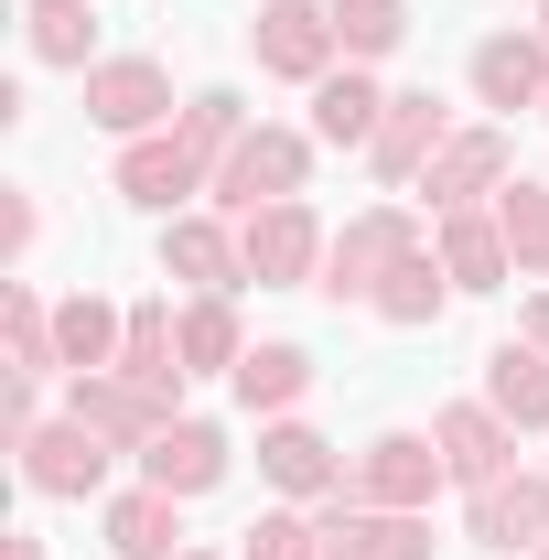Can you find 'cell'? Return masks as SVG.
<instances>
[{
  "label": "cell",
  "instance_id": "obj_1",
  "mask_svg": "<svg viewBox=\"0 0 549 560\" xmlns=\"http://www.w3.org/2000/svg\"><path fill=\"white\" fill-rule=\"evenodd\" d=\"M410 248H431L420 206H410V195H377V206H355L335 226V248H324V280H313V291H324V302H377V280L399 270Z\"/></svg>",
  "mask_w": 549,
  "mask_h": 560
},
{
  "label": "cell",
  "instance_id": "obj_2",
  "mask_svg": "<svg viewBox=\"0 0 549 560\" xmlns=\"http://www.w3.org/2000/svg\"><path fill=\"white\" fill-rule=\"evenodd\" d=\"M313 162H324V140L291 130V119H259V130L237 140L226 162H215V215H259V206H291V195H313Z\"/></svg>",
  "mask_w": 549,
  "mask_h": 560
},
{
  "label": "cell",
  "instance_id": "obj_3",
  "mask_svg": "<svg viewBox=\"0 0 549 560\" xmlns=\"http://www.w3.org/2000/svg\"><path fill=\"white\" fill-rule=\"evenodd\" d=\"M506 184H517V119H464V130L431 151V173H420V195H410V206L464 215V206H495Z\"/></svg>",
  "mask_w": 549,
  "mask_h": 560
},
{
  "label": "cell",
  "instance_id": "obj_4",
  "mask_svg": "<svg viewBox=\"0 0 549 560\" xmlns=\"http://www.w3.org/2000/svg\"><path fill=\"white\" fill-rule=\"evenodd\" d=\"M75 86H86V130H108V140H151V130L184 119V97H173V66H162V55H97Z\"/></svg>",
  "mask_w": 549,
  "mask_h": 560
},
{
  "label": "cell",
  "instance_id": "obj_5",
  "mask_svg": "<svg viewBox=\"0 0 549 560\" xmlns=\"http://www.w3.org/2000/svg\"><path fill=\"white\" fill-rule=\"evenodd\" d=\"M108 195L140 206V215H184V206H206V195H215V162H206L184 130H151V140H119Z\"/></svg>",
  "mask_w": 549,
  "mask_h": 560
},
{
  "label": "cell",
  "instance_id": "obj_6",
  "mask_svg": "<svg viewBox=\"0 0 549 560\" xmlns=\"http://www.w3.org/2000/svg\"><path fill=\"white\" fill-rule=\"evenodd\" d=\"M11 464H22V486L44 495V506H86V495H119L108 475H119L130 453H108V442H97L75 410H55L33 442H22V453H11Z\"/></svg>",
  "mask_w": 549,
  "mask_h": 560
},
{
  "label": "cell",
  "instance_id": "obj_7",
  "mask_svg": "<svg viewBox=\"0 0 549 560\" xmlns=\"http://www.w3.org/2000/svg\"><path fill=\"white\" fill-rule=\"evenodd\" d=\"M442 486H453V464H442L431 431H377V442L344 464V495H355V506H410V517H431Z\"/></svg>",
  "mask_w": 549,
  "mask_h": 560
},
{
  "label": "cell",
  "instance_id": "obj_8",
  "mask_svg": "<svg viewBox=\"0 0 549 560\" xmlns=\"http://www.w3.org/2000/svg\"><path fill=\"white\" fill-rule=\"evenodd\" d=\"M237 248H248V280H259V291H313V280H324V248H335V226L291 195V206L237 215Z\"/></svg>",
  "mask_w": 549,
  "mask_h": 560
},
{
  "label": "cell",
  "instance_id": "obj_9",
  "mask_svg": "<svg viewBox=\"0 0 549 560\" xmlns=\"http://www.w3.org/2000/svg\"><path fill=\"white\" fill-rule=\"evenodd\" d=\"M248 55H259V75H280V86H324V75L344 66L335 11H324V0H259V22H248Z\"/></svg>",
  "mask_w": 549,
  "mask_h": 560
},
{
  "label": "cell",
  "instance_id": "obj_10",
  "mask_svg": "<svg viewBox=\"0 0 549 560\" xmlns=\"http://www.w3.org/2000/svg\"><path fill=\"white\" fill-rule=\"evenodd\" d=\"M464 130L453 108H442V86H388V119L366 140V173L388 184V195H420V173H431V151Z\"/></svg>",
  "mask_w": 549,
  "mask_h": 560
},
{
  "label": "cell",
  "instance_id": "obj_11",
  "mask_svg": "<svg viewBox=\"0 0 549 560\" xmlns=\"http://www.w3.org/2000/svg\"><path fill=\"white\" fill-rule=\"evenodd\" d=\"M162 280L195 302V291H248V248H237V215L215 206H184L162 215Z\"/></svg>",
  "mask_w": 549,
  "mask_h": 560
},
{
  "label": "cell",
  "instance_id": "obj_12",
  "mask_svg": "<svg viewBox=\"0 0 549 560\" xmlns=\"http://www.w3.org/2000/svg\"><path fill=\"white\" fill-rule=\"evenodd\" d=\"M464 86H475L484 119H517V108H549V33L517 22V33H484L464 55Z\"/></svg>",
  "mask_w": 549,
  "mask_h": 560
},
{
  "label": "cell",
  "instance_id": "obj_13",
  "mask_svg": "<svg viewBox=\"0 0 549 560\" xmlns=\"http://www.w3.org/2000/svg\"><path fill=\"white\" fill-rule=\"evenodd\" d=\"M431 442H442L453 486L475 495V486H495V475H517V442H528V431H517V420L475 388V399H442V410H431Z\"/></svg>",
  "mask_w": 549,
  "mask_h": 560
},
{
  "label": "cell",
  "instance_id": "obj_14",
  "mask_svg": "<svg viewBox=\"0 0 549 560\" xmlns=\"http://www.w3.org/2000/svg\"><path fill=\"white\" fill-rule=\"evenodd\" d=\"M464 539L495 550V560H528L549 539V475H539V464H517V475L475 486V495H464Z\"/></svg>",
  "mask_w": 549,
  "mask_h": 560
},
{
  "label": "cell",
  "instance_id": "obj_15",
  "mask_svg": "<svg viewBox=\"0 0 549 560\" xmlns=\"http://www.w3.org/2000/svg\"><path fill=\"white\" fill-rule=\"evenodd\" d=\"M324 517V560H431L442 539H431V517H410V506H355V495H324L313 506Z\"/></svg>",
  "mask_w": 549,
  "mask_h": 560
},
{
  "label": "cell",
  "instance_id": "obj_16",
  "mask_svg": "<svg viewBox=\"0 0 549 560\" xmlns=\"http://www.w3.org/2000/svg\"><path fill=\"white\" fill-rule=\"evenodd\" d=\"M66 410L86 420V431H97L108 453H130V464L151 453V442H162V420H184V410H162L151 388H130L119 366H97V377H66Z\"/></svg>",
  "mask_w": 549,
  "mask_h": 560
},
{
  "label": "cell",
  "instance_id": "obj_17",
  "mask_svg": "<svg viewBox=\"0 0 549 560\" xmlns=\"http://www.w3.org/2000/svg\"><path fill=\"white\" fill-rule=\"evenodd\" d=\"M344 464H355V453H335L302 410H291V420H259V475L280 486V506H324V495L344 486Z\"/></svg>",
  "mask_w": 549,
  "mask_h": 560
},
{
  "label": "cell",
  "instance_id": "obj_18",
  "mask_svg": "<svg viewBox=\"0 0 549 560\" xmlns=\"http://www.w3.org/2000/svg\"><path fill=\"white\" fill-rule=\"evenodd\" d=\"M97 539H108V560H184L195 550L184 539V495H162V486L97 495Z\"/></svg>",
  "mask_w": 549,
  "mask_h": 560
},
{
  "label": "cell",
  "instance_id": "obj_19",
  "mask_svg": "<svg viewBox=\"0 0 549 560\" xmlns=\"http://www.w3.org/2000/svg\"><path fill=\"white\" fill-rule=\"evenodd\" d=\"M226 464H237V453H226V431L184 410V420H162V442L140 453V486H162V495H184V506H195V495L226 486Z\"/></svg>",
  "mask_w": 549,
  "mask_h": 560
},
{
  "label": "cell",
  "instance_id": "obj_20",
  "mask_svg": "<svg viewBox=\"0 0 549 560\" xmlns=\"http://www.w3.org/2000/svg\"><path fill=\"white\" fill-rule=\"evenodd\" d=\"M119 377L151 388L162 410H184V302H130V335H119Z\"/></svg>",
  "mask_w": 549,
  "mask_h": 560
},
{
  "label": "cell",
  "instance_id": "obj_21",
  "mask_svg": "<svg viewBox=\"0 0 549 560\" xmlns=\"http://www.w3.org/2000/svg\"><path fill=\"white\" fill-rule=\"evenodd\" d=\"M377 119H388V86H377V66H335L324 86H313V119H302V130L324 140V151H355V162H366Z\"/></svg>",
  "mask_w": 549,
  "mask_h": 560
},
{
  "label": "cell",
  "instance_id": "obj_22",
  "mask_svg": "<svg viewBox=\"0 0 549 560\" xmlns=\"http://www.w3.org/2000/svg\"><path fill=\"white\" fill-rule=\"evenodd\" d=\"M431 248H442L453 291H506V280H517V259H506V226H495V206L431 215Z\"/></svg>",
  "mask_w": 549,
  "mask_h": 560
},
{
  "label": "cell",
  "instance_id": "obj_23",
  "mask_svg": "<svg viewBox=\"0 0 549 560\" xmlns=\"http://www.w3.org/2000/svg\"><path fill=\"white\" fill-rule=\"evenodd\" d=\"M453 302H464V291H453V270H442V248H410L399 270L377 280V302H366V313H377L388 335H431Z\"/></svg>",
  "mask_w": 549,
  "mask_h": 560
},
{
  "label": "cell",
  "instance_id": "obj_24",
  "mask_svg": "<svg viewBox=\"0 0 549 560\" xmlns=\"http://www.w3.org/2000/svg\"><path fill=\"white\" fill-rule=\"evenodd\" d=\"M119 335H130V302H108V291H66V302H55V366H66V377L119 366Z\"/></svg>",
  "mask_w": 549,
  "mask_h": 560
},
{
  "label": "cell",
  "instance_id": "obj_25",
  "mask_svg": "<svg viewBox=\"0 0 549 560\" xmlns=\"http://www.w3.org/2000/svg\"><path fill=\"white\" fill-rule=\"evenodd\" d=\"M226 388H237V410H248V420H291L302 399H313V346H280V335H270V346L237 355Z\"/></svg>",
  "mask_w": 549,
  "mask_h": 560
},
{
  "label": "cell",
  "instance_id": "obj_26",
  "mask_svg": "<svg viewBox=\"0 0 549 560\" xmlns=\"http://www.w3.org/2000/svg\"><path fill=\"white\" fill-rule=\"evenodd\" d=\"M22 55L55 75L97 66V0H22Z\"/></svg>",
  "mask_w": 549,
  "mask_h": 560
},
{
  "label": "cell",
  "instance_id": "obj_27",
  "mask_svg": "<svg viewBox=\"0 0 549 560\" xmlns=\"http://www.w3.org/2000/svg\"><path fill=\"white\" fill-rule=\"evenodd\" d=\"M484 399L517 420V431H549V355L528 335H506V346H484Z\"/></svg>",
  "mask_w": 549,
  "mask_h": 560
},
{
  "label": "cell",
  "instance_id": "obj_28",
  "mask_svg": "<svg viewBox=\"0 0 549 560\" xmlns=\"http://www.w3.org/2000/svg\"><path fill=\"white\" fill-rule=\"evenodd\" d=\"M248 324H237V291H195L184 302V377H237Z\"/></svg>",
  "mask_w": 549,
  "mask_h": 560
},
{
  "label": "cell",
  "instance_id": "obj_29",
  "mask_svg": "<svg viewBox=\"0 0 549 560\" xmlns=\"http://www.w3.org/2000/svg\"><path fill=\"white\" fill-rule=\"evenodd\" d=\"M0 335H11V366H22V377H66V366H55V302H44L33 280H0Z\"/></svg>",
  "mask_w": 549,
  "mask_h": 560
},
{
  "label": "cell",
  "instance_id": "obj_30",
  "mask_svg": "<svg viewBox=\"0 0 549 560\" xmlns=\"http://www.w3.org/2000/svg\"><path fill=\"white\" fill-rule=\"evenodd\" d=\"M324 11H335L344 66H388V55L410 44V0H324Z\"/></svg>",
  "mask_w": 549,
  "mask_h": 560
},
{
  "label": "cell",
  "instance_id": "obj_31",
  "mask_svg": "<svg viewBox=\"0 0 549 560\" xmlns=\"http://www.w3.org/2000/svg\"><path fill=\"white\" fill-rule=\"evenodd\" d=\"M495 226H506L517 280H549V184H539V173H517V184L495 195Z\"/></svg>",
  "mask_w": 549,
  "mask_h": 560
},
{
  "label": "cell",
  "instance_id": "obj_32",
  "mask_svg": "<svg viewBox=\"0 0 549 560\" xmlns=\"http://www.w3.org/2000/svg\"><path fill=\"white\" fill-rule=\"evenodd\" d=\"M173 130L195 140V151H206V162H226V151H237V140L259 130V119H248V97H237V86H195V97H184V119H173Z\"/></svg>",
  "mask_w": 549,
  "mask_h": 560
},
{
  "label": "cell",
  "instance_id": "obj_33",
  "mask_svg": "<svg viewBox=\"0 0 549 560\" xmlns=\"http://www.w3.org/2000/svg\"><path fill=\"white\" fill-rule=\"evenodd\" d=\"M237 560H324V517L313 506H259L248 539H237Z\"/></svg>",
  "mask_w": 549,
  "mask_h": 560
},
{
  "label": "cell",
  "instance_id": "obj_34",
  "mask_svg": "<svg viewBox=\"0 0 549 560\" xmlns=\"http://www.w3.org/2000/svg\"><path fill=\"white\" fill-rule=\"evenodd\" d=\"M44 377H22V366H11V377H0V442H11V453H22V442H33V431H44Z\"/></svg>",
  "mask_w": 549,
  "mask_h": 560
},
{
  "label": "cell",
  "instance_id": "obj_35",
  "mask_svg": "<svg viewBox=\"0 0 549 560\" xmlns=\"http://www.w3.org/2000/svg\"><path fill=\"white\" fill-rule=\"evenodd\" d=\"M33 237H44V206H33V195L11 184V195H0V280H22V259H33Z\"/></svg>",
  "mask_w": 549,
  "mask_h": 560
},
{
  "label": "cell",
  "instance_id": "obj_36",
  "mask_svg": "<svg viewBox=\"0 0 549 560\" xmlns=\"http://www.w3.org/2000/svg\"><path fill=\"white\" fill-rule=\"evenodd\" d=\"M517 335H528V346L549 355V280H539V291H528V302H517Z\"/></svg>",
  "mask_w": 549,
  "mask_h": 560
},
{
  "label": "cell",
  "instance_id": "obj_37",
  "mask_svg": "<svg viewBox=\"0 0 549 560\" xmlns=\"http://www.w3.org/2000/svg\"><path fill=\"white\" fill-rule=\"evenodd\" d=\"M0 560H55V550H44L33 528H11V539H0Z\"/></svg>",
  "mask_w": 549,
  "mask_h": 560
},
{
  "label": "cell",
  "instance_id": "obj_38",
  "mask_svg": "<svg viewBox=\"0 0 549 560\" xmlns=\"http://www.w3.org/2000/svg\"><path fill=\"white\" fill-rule=\"evenodd\" d=\"M184 560H237V550H184Z\"/></svg>",
  "mask_w": 549,
  "mask_h": 560
},
{
  "label": "cell",
  "instance_id": "obj_39",
  "mask_svg": "<svg viewBox=\"0 0 549 560\" xmlns=\"http://www.w3.org/2000/svg\"><path fill=\"white\" fill-rule=\"evenodd\" d=\"M539 33H549V0H539Z\"/></svg>",
  "mask_w": 549,
  "mask_h": 560
},
{
  "label": "cell",
  "instance_id": "obj_40",
  "mask_svg": "<svg viewBox=\"0 0 549 560\" xmlns=\"http://www.w3.org/2000/svg\"><path fill=\"white\" fill-rule=\"evenodd\" d=\"M528 560H549V539H539V550H528Z\"/></svg>",
  "mask_w": 549,
  "mask_h": 560
},
{
  "label": "cell",
  "instance_id": "obj_41",
  "mask_svg": "<svg viewBox=\"0 0 549 560\" xmlns=\"http://www.w3.org/2000/svg\"><path fill=\"white\" fill-rule=\"evenodd\" d=\"M539 119H549V108H539Z\"/></svg>",
  "mask_w": 549,
  "mask_h": 560
}]
</instances>
